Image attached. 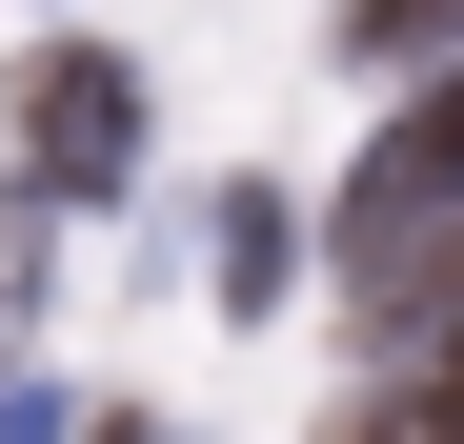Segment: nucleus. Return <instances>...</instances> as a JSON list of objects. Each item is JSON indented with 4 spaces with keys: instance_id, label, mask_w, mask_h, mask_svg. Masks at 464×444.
<instances>
[{
    "instance_id": "obj_2",
    "label": "nucleus",
    "mask_w": 464,
    "mask_h": 444,
    "mask_svg": "<svg viewBox=\"0 0 464 444\" xmlns=\"http://www.w3.org/2000/svg\"><path fill=\"white\" fill-rule=\"evenodd\" d=\"M444 222H464V61L363 141V182H343V263H404V243H444Z\"/></svg>"
},
{
    "instance_id": "obj_1",
    "label": "nucleus",
    "mask_w": 464,
    "mask_h": 444,
    "mask_svg": "<svg viewBox=\"0 0 464 444\" xmlns=\"http://www.w3.org/2000/svg\"><path fill=\"white\" fill-rule=\"evenodd\" d=\"M141 182V61L41 41L21 61V202H121Z\"/></svg>"
},
{
    "instance_id": "obj_5",
    "label": "nucleus",
    "mask_w": 464,
    "mask_h": 444,
    "mask_svg": "<svg viewBox=\"0 0 464 444\" xmlns=\"http://www.w3.org/2000/svg\"><path fill=\"white\" fill-rule=\"evenodd\" d=\"M0 444H82V424H61V384H21V363H0Z\"/></svg>"
},
{
    "instance_id": "obj_6",
    "label": "nucleus",
    "mask_w": 464,
    "mask_h": 444,
    "mask_svg": "<svg viewBox=\"0 0 464 444\" xmlns=\"http://www.w3.org/2000/svg\"><path fill=\"white\" fill-rule=\"evenodd\" d=\"M404 444H464V343H444V384H404Z\"/></svg>"
},
{
    "instance_id": "obj_3",
    "label": "nucleus",
    "mask_w": 464,
    "mask_h": 444,
    "mask_svg": "<svg viewBox=\"0 0 464 444\" xmlns=\"http://www.w3.org/2000/svg\"><path fill=\"white\" fill-rule=\"evenodd\" d=\"M283 283H303V222H283V182H222V304H283Z\"/></svg>"
},
{
    "instance_id": "obj_8",
    "label": "nucleus",
    "mask_w": 464,
    "mask_h": 444,
    "mask_svg": "<svg viewBox=\"0 0 464 444\" xmlns=\"http://www.w3.org/2000/svg\"><path fill=\"white\" fill-rule=\"evenodd\" d=\"M121 444H162V424H121Z\"/></svg>"
},
{
    "instance_id": "obj_4",
    "label": "nucleus",
    "mask_w": 464,
    "mask_h": 444,
    "mask_svg": "<svg viewBox=\"0 0 464 444\" xmlns=\"http://www.w3.org/2000/svg\"><path fill=\"white\" fill-rule=\"evenodd\" d=\"M444 41H464V0H343V61H383V82H424Z\"/></svg>"
},
{
    "instance_id": "obj_7",
    "label": "nucleus",
    "mask_w": 464,
    "mask_h": 444,
    "mask_svg": "<svg viewBox=\"0 0 464 444\" xmlns=\"http://www.w3.org/2000/svg\"><path fill=\"white\" fill-rule=\"evenodd\" d=\"M343 444H404V404H363V424H343Z\"/></svg>"
}]
</instances>
